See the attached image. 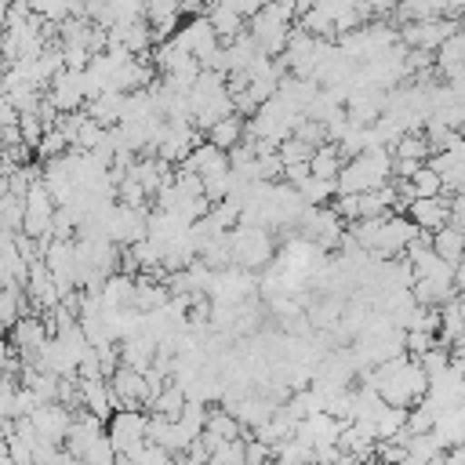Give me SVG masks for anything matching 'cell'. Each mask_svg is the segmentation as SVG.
Instances as JSON below:
<instances>
[{
    "label": "cell",
    "mask_w": 465,
    "mask_h": 465,
    "mask_svg": "<svg viewBox=\"0 0 465 465\" xmlns=\"http://www.w3.org/2000/svg\"><path fill=\"white\" fill-rule=\"evenodd\" d=\"M109 440H113L116 454L138 458L149 447V411L145 407H116V414L109 418Z\"/></svg>",
    "instance_id": "obj_1"
},
{
    "label": "cell",
    "mask_w": 465,
    "mask_h": 465,
    "mask_svg": "<svg viewBox=\"0 0 465 465\" xmlns=\"http://www.w3.org/2000/svg\"><path fill=\"white\" fill-rule=\"evenodd\" d=\"M458 18H421V22H403V33L400 40L407 47H425V51H440L454 33H458Z\"/></svg>",
    "instance_id": "obj_2"
},
{
    "label": "cell",
    "mask_w": 465,
    "mask_h": 465,
    "mask_svg": "<svg viewBox=\"0 0 465 465\" xmlns=\"http://www.w3.org/2000/svg\"><path fill=\"white\" fill-rule=\"evenodd\" d=\"M11 331V345L22 352V363H29V360H36L40 352H44V345L51 341V327H47V320H44V312H25L15 327H7Z\"/></svg>",
    "instance_id": "obj_3"
},
{
    "label": "cell",
    "mask_w": 465,
    "mask_h": 465,
    "mask_svg": "<svg viewBox=\"0 0 465 465\" xmlns=\"http://www.w3.org/2000/svg\"><path fill=\"white\" fill-rule=\"evenodd\" d=\"M73 418H76V411L69 407V403H62V400H51V403H40L36 411H33V425H36V432L44 436V440H51V443H58V447H65V436H69V429H73Z\"/></svg>",
    "instance_id": "obj_4"
},
{
    "label": "cell",
    "mask_w": 465,
    "mask_h": 465,
    "mask_svg": "<svg viewBox=\"0 0 465 465\" xmlns=\"http://www.w3.org/2000/svg\"><path fill=\"white\" fill-rule=\"evenodd\" d=\"M232 251H236V265H262L272 254V240L265 225H240L232 229Z\"/></svg>",
    "instance_id": "obj_5"
},
{
    "label": "cell",
    "mask_w": 465,
    "mask_h": 465,
    "mask_svg": "<svg viewBox=\"0 0 465 465\" xmlns=\"http://www.w3.org/2000/svg\"><path fill=\"white\" fill-rule=\"evenodd\" d=\"M105 429H109V425H105L98 414L80 411V414L73 418L69 436H65V450H69V454H76V458H87V450L105 436Z\"/></svg>",
    "instance_id": "obj_6"
},
{
    "label": "cell",
    "mask_w": 465,
    "mask_h": 465,
    "mask_svg": "<svg viewBox=\"0 0 465 465\" xmlns=\"http://www.w3.org/2000/svg\"><path fill=\"white\" fill-rule=\"evenodd\" d=\"M407 214H411V222H414L418 229L436 232V229H443V225L450 222V200H447V196H421V200H414V203L407 207Z\"/></svg>",
    "instance_id": "obj_7"
},
{
    "label": "cell",
    "mask_w": 465,
    "mask_h": 465,
    "mask_svg": "<svg viewBox=\"0 0 465 465\" xmlns=\"http://www.w3.org/2000/svg\"><path fill=\"white\" fill-rule=\"evenodd\" d=\"M134 294H138V276L113 272L102 287V305L105 309H127V305H134Z\"/></svg>",
    "instance_id": "obj_8"
},
{
    "label": "cell",
    "mask_w": 465,
    "mask_h": 465,
    "mask_svg": "<svg viewBox=\"0 0 465 465\" xmlns=\"http://www.w3.org/2000/svg\"><path fill=\"white\" fill-rule=\"evenodd\" d=\"M432 247H436V254L447 258L450 265H461V262H465V229L454 225V222H447L443 229L432 232Z\"/></svg>",
    "instance_id": "obj_9"
},
{
    "label": "cell",
    "mask_w": 465,
    "mask_h": 465,
    "mask_svg": "<svg viewBox=\"0 0 465 465\" xmlns=\"http://www.w3.org/2000/svg\"><path fill=\"white\" fill-rule=\"evenodd\" d=\"M207 18H211L214 33L222 36V44H232L236 36H243V25H247V18H243L236 7H229L225 0H222V4H214V7L207 11Z\"/></svg>",
    "instance_id": "obj_10"
},
{
    "label": "cell",
    "mask_w": 465,
    "mask_h": 465,
    "mask_svg": "<svg viewBox=\"0 0 465 465\" xmlns=\"http://www.w3.org/2000/svg\"><path fill=\"white\" fill-rule=\"evenodd\" d=\"M203 134H207V142H214L218 149H232V145H240V142L247 138V120H243L240 113H232V116L218 120L214 127H207Z\"/></svg>",
    "instance_id": "obj_11"
},
{
    "label": "cell",
    "mask_w": 465,
    "mask_h": 465,
    "mask_svg": "<svg viewBox=\"0 0 465 465\" xmlns=\"http://www.w3.org/2000/svg\"><path fill=\"white\" fill-rule=\"evenodd\" d=\"M185 403H189V392H185V385H178V381H167L163 385V392L145 407V411H153V414H163V418H182V411H185Z\"/></svg>",
    "instance_id": "obj_12"
},
{
    "label": "cell",
    "mask_w": 465,
    "mask_h": 465,
    "mask_svg": "<svg viewBox=\"0 0 465 465\" xmlns=\"http://www.w3.org/2000/svg\"><path fill=\"white\" fill-rule=\"evenodd\" d=\"M309 163H312V174L338 182V174H341V167H345V156H341L338 142H323V145H316V153H312Z\"/></svg>",
    "instance_id": "obj_13"
},
{
    "label": "cell",
    "mask_w": 465,
    "mask_h": 465,
    "mask_svg": "<svg viewBox=\"0 0 465 465\" xmlns=\"http://www.w3.org/2000/svg\"><path fill=\"white\" fill-rule=\"evenodd\" d=\"M294 189L302 193V200H305L309 207H323V203H331V200L338 196V182H334V178H320V174L305 178V182L294 185Z\"/></svg>",
    "instance_id": "obj_14"
},
{
    "label": "cell",
    "mask_w": 465,
    "mask_h": 465,
    "mask_svg": "<svg viewBox=\"0 0 465 465\" xmlns=\"http://www.w3.org/2000/svg\"><path fill=\"white\" fill-rule=\"evenodd\" d=\"M407 185H411V196L414 200H421V196H443V178H440V171L436 167H421L414 178H407Z\"/></svg>",
    "instance_id": "obj_15"
},
{
    "label": "cell",
    "mask_w": 465,
    "mask_h": 465,
    "mask_svg": "<svg viewBox=\"0 0 465 465\" xmlns=\"http://www.w3.org/2000/svg\"><path fill=\"white\" fill-rule=\"evenodd\" d=\"M411 421V407H385L381 418H378V440H396Z\"/></svg>",
    "instance_id": "obj_16"
},
{
    "label": "cell",
    "mask_w": 465,
    "mask_h": 465,
    "mask_svg": "<svg viewBox=\"0 0 465 465\" xmlns=\"http://www.w3.org/2000/svg\"><path fill=\"white\" fill-rule=\"evenodd\" d=\"M207 465H247V440H222Z\"/></svg>",
    "instance_id": "obj_17"
},
{
    "label": "cell",
    "mask_w": 465,
    "mask_h": 465,
    "mask_svg": "<svg viewBox=\"0 0 465 465\" xmlns=\"http://www.w3.org/2000/svg\"><path fill=\"white\" fill-rule=\"evenodd\" d=\"M403 345H407V356L421 360L425 352H432L440 345V334H429V331H407L403 334Z\"/></svg>",
    "instance_id": "obj_18"
},
{
    "label": "cell",
    "mask_w": 465,
    "mask_h": 465,
    "mask_svg": "<svg viewBox=\"0 0 465 465\" xmlns=\"http://www.w3.org/2000/svg\"><path fill=\"white\" fill-rule=\"evenodd\" d=\"M312 153H316V145L302 142L298 134H291V138H283V142H280V156H283V163H302V160H312Z\"/></svg>",
    "instance_id": "obj_19"
},
{
    "label": "cell",
    "mask_w": 465,
    "mask_h": 465,
    "mask_svg": "<svg viewBox=\"0 0 465 465\" xmlns=\"http://www.w3.org/2000/svg\"><path fill=\"white\" fill-rule=\"evenodd\" d=\"M396 4H400V0H363V7H367L371 15H385V11H396Z\"/></svg>",
    "instance_id": "obj_20"
},
{
    "label": "cell",
    "mask_w": 465,
    "mask_h": 465,
    "mask_svg": "<svg viewBox=\"0 0 465 465\" xmlns=\"http://www.w3.org/2000/svg\"><path fill=\"white\" fill-rule=\"evenodd\" d=\"M316 4H320V0H298V18H302V15H309Z\"/></svg>",
    "instance_id": "obj_21"
},
{
    "label": "cell",
    "mask_w": 465,
    "mask_h": 465,
    "mask_svg": "<svg viewBox=\"0 0 465 465\" xmlns=\"http://www.w3.org/2000/svg\"><path fill=\"white\" fill-rule=\"evenodd\" d=\"M454 305H458V316H461V323H465V291H458V298H454Z\"/></svg>",
    "instance_id": "obj_22"
},
{
    "label": "cell",
    "mask_w": 465,
    "mask_h": 465,
    "mask_svg": "<svg viewBox=\"0 0 465 465\" xmlns=\"http://www.w3.org/2000/svg\"><path fill=\"white\" fill-rule=\"evenodd\" d=\"M360 465H385V461H381V458H378V454H371V458H363V461H360Z\"/></svg>",
    "instance_id": "obj_23"
},
{
    "label": "cell",
    "mask_w": 465,
    "mask_h": 465,
    "mask_svg": "<svg viewBox=\"0 0 465 465\" xmlns=\"http://www.w3.org/2000/svg\"><path fill=\"white\" fill-rule=\"evenodd\" d=\"M461 22H465V11H461Z\"/></svg>",
    "instance_id": "obj_24"
}]
</instances>
